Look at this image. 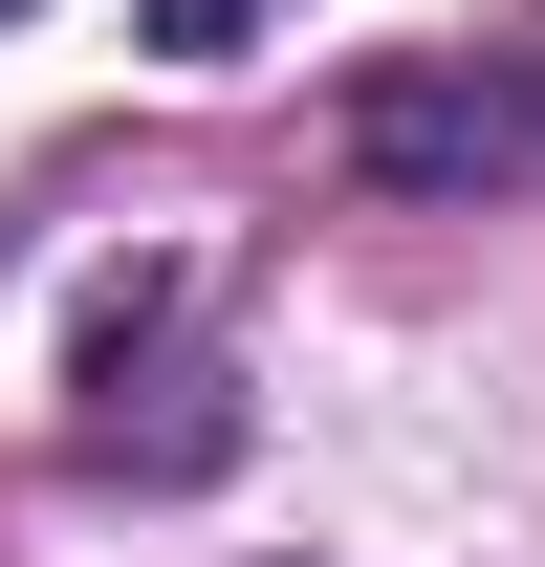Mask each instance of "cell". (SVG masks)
I'll return each instance as SVG.
<instances>
[{
	"label": "cell",
	"mask_w": 545,
	"mask_h": 567,
	"mask_svg": "<svg viewBox=\"0 0 545 567\" xmlns=\"http://www.w3.org/2000/svg\"><path fill=\"white\" fill-rule=\"evenodd\" d=\"M0 22H22V0H0Z\"/></svg>",
	"instance_id": "cell-3"
},
{
	"label": "cell",
	"mask_w": 545,
	"mask_h": 567,
	"mask_svg": "<svg viewBox=\"0 0 545 567\" xmlns=\"http://www.w3.org/2000/svg\"><path fill=\"white\" fill-rule=\"evenodd\" d=\"M349 175H371V197H436V218L545 197V22L524 44H414V66H371L349 87Z\"/></svg>",
	"instance_id": "cell-1"
},
{
	"label": "cell",
	"mask_w": 545,
	"mask_h": 567,
	"mask_svg": "<svg viewBox=\"0 0 545 567\" xmlns=\"http://www.w3.org/2000/svg\"><path fill=\"white\" fill-rule=\"evenodd\" d=\"M263 22H306V0H153V44H175V66H240Z\"/></svg>",
	"instance_id": "cell-2"
}]
</instances>
